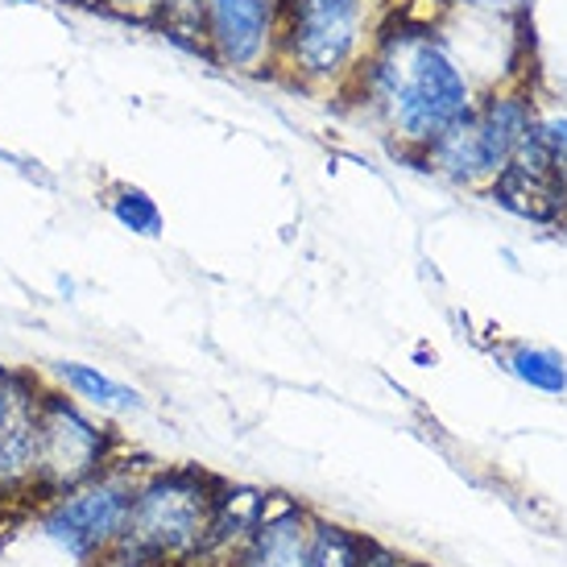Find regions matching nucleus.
<instances>
[{"label": "nucleus", "mask_w": 567, "mask_h": 567, "mask_svg": "<svg viewBox=\"0 0 567 567\" xmlns=\"http://www.w3.org/2000/svg\"><path fill=\"white\" fill-rule=\"evenodd\" d=\"M361 92L406 150L426 145L476 109L473 83L435 33L398 30L361 59Z\"/></svg>", "instance_id": "obj_1"}, {"label": "nucleus", "mask_w": 567, "mask_h": 567, "mask_svg": "<svg viewBox=\"0 0 567 567\" xmlns=\"http://www.w3.org/2000/svg\"><path fill=\"white\" fill-rule=\"evenodd\" d=\"M543 133H547V142H551L555 166H559V174H564V183H567V116H559V121H547V125H543Z\"/></svg>", "instance_id": "obj_14"}, {"label": "nucleus", "mask_w": 567, "mask_h": 567, "mask_svg": "<svg viewBox=\"0 0 567 567\" xmlns=\"http://www.w3.org/2000/svg\"><path fill=\"white\" fill-rule=\"evenodd\" d=\"M509 364H514V373H518L526 385H535V390H547V394H564L567 390V369L555 352H543V348H518Z\"/></svg>", "instance_id": "obj_12"}, {"label": "nucleus", "mask_w": 567, "mask_h": 567, "mask_svg": "<svg viewBox=\"0 0 567 567\" xmlns=\"http://www.w3.org/2000/svg\"><path fill=\"white\" fill-rule=\"evenodd\" d=\"M38 402H42V394L30 381L0 369V481L33 473Z\"/></svg>", "instance_id": "obj_9"}, {"label": "nucleus", "mask_w": 567, "mask_h": 567, "mask_svg": "<svg viewBox=\"0 0 567 567\" xmlns=\"http://www.w3.org/2000/svg\"><path fill=\"white\" fill-rule=\"evenodd\" d=\"M54 369H59V378H63V385L71 394L83 398V402H92V406H100V410H109V414H128V410L142 406V394H137V390L112 381L109 373H100L95 364L59 361Z\"/></svg>", "instance_id": "obj_10"}, {"label": "nucleus", "mask_w": 567, "mask_h": 567, "mask_svg": "<svg viewBox=\"0 0 567 567\" xmlns=\"http://www.w3.org/2000/svg\"><path fill=\"white\" fill-rule=\"evenodd\" d=\"M109 212L116 216V224H121V228L137 233V237H150V240L162 237V207H158V199H154L150 190L133 187V183L112 187Z\"/></svg>", "instance_id": "obj_11"}, {"label": "nucleus", "mask_w": 567, "mask_h": 567, "mask_svg": "<svg viewBox=\"0 0 567 567\" xmlns=\"http://www.w3.org/2000/svg\"><path fill=\"white\" fill-rule=\"evenodd\" d=\"M245 567H352V551L328 526L311 530L299 514H286L257 530Z\"/></svg>", "instance_id": "obj_8"}, {"label": "nucleus", "mask_w": 567, "mask_h": 567, "mask_svg": "<svg viewBox=\"0 0 567 567\" xmlns=\"http://www.w3.org/2000/svg\"><path fill=\"white\" fill-rule=\"evenodd\" d=\"M104 456H109V435L75 402H66L59 394H42L33 473L54 488H80L83 481H92L100 473Z\"/></svg>", "instance_id": "obj_5"}, {"label": "nucleus", "mask_w": 567, "mask_h": 567, "mask_svg": "<svg viewBox=\"0 0 567 567\" xmlns=\"http://www.w3.org/2000/svg\"><path fill=\"white\" fill-rule=\"evenodd\" d=\"M373 0H286L278 63L299 80L336 83L369 54Z\"/></svg>", "instance_id": "obj_2"}, {"label": "nucleus", "mask_w": 567, "mask_h": 567, "mask_svg": "<svg viewBox=\"0 0 567 567\" xmlns=\"http://www.w3.org/2000/svg\"><path fill=\"white\" fill-rule=\"evenodd\" d=\"M128 502H133V488L125 481H95L66 493L47 514L42 530L71 555H92L125 530Z\"/></svg>", "instance_id": "obj_7"}, {"label": "nucleus", "mask_w": 567, "mask_h": 567, "mask_svg": "<svg viewBox=\"0 0 567 567\" xmlns=\"http://www.w3.org/2000/svg\"><path fill=\"white\" fill-rule=\"evenodd\" d=\"M63 4H83V0H63Z\"/></svg>", "instance_id": "obj_16"}, {"label": "nucleus", "mask_w": 567, "mask_h": 567, "mask_svg": "<svg viewBox=\"0 0 567 567\" xmlns=\"http://www.w3.org/2000/svg\"><path fill=\"white\" fill-rule=\"evenodd\" d=\"M4 4H38V0H4Z\"/></svg>", "instance_id": "obj_15"}, {"label": "nucleus", "mask_w": 567, "mask_h": 567, "mask_svg": "<svg viewBox=\"0 0 567 567\" xmlns=\"http://www.w3.org/2000/svg\"><path fill=\"white\" fill-rule=\"evenodd\" d=\"M216 502L220 497L207 493L204 476L195 473L154 476L128 502L125 538L133 543V551H145V555L195 551L212 535Z\"/></svg>", "instance_id": "obj_3"}, {"label": "nucleus", "mask_w": 567, "mask_h": 567, "mask_svg": "<svg viewBox=\"0 0 567 567\" xmlns=\"http://www.w3.org/2000/svg\"><path fill=\"white\" fill-rule=\"evenodd\" d=\"M95 9H104L112 17H125V21H150L154 9H158V0H87Z\"/></svg>", "instance_id": "obj_13"}, {"label": "nucleus", "mask_w": 567, "mask_h": 567, "mask_svg": "<svg viewBox=\"0 0 567 567\" xmlns=\"http://www.w3.org/2000/svg\"><path fill=\"white\" fill-rule=\"evenodd\" d=\"M286 0H207V50L212 63L233 71H261L278 63Z\"/></svg>", "instance_id": "obj_6"}, {"label": "nucleus", "mask_w": 567, "mask_h": 567, "mask_svg": "<svg viewBox=\"0 0 567 567\" xmlns=\"http://www.w3.org/2000/svg\"><path fill=\"white\" fill-rule=\"evenodd\" d=\"M526 125H530V109L518 95H502V100L493 95L485 104H476L464 121H456L443 137H435L419 158L452 183L497 178Z\"/></svg>", "instance_id": "obj_4"}]
</instances>
